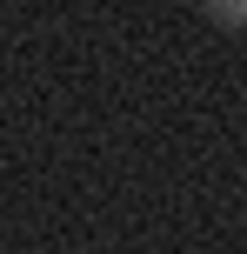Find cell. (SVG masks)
Masks as SVG:
<instances>
[{"label":"cell","instance_id":"1","mask_svg":"<svg viewBox=\"0 0 247 254\" xmlns=\"http://www.w3.org/2000/svg\"><path fill=\"white\" fill-rule=\"evenodd\" d=\"M200 7H207L221 27H247V0H200Z\"/></svg>","mask_w":247,"mask_h":254}]
</instances>
